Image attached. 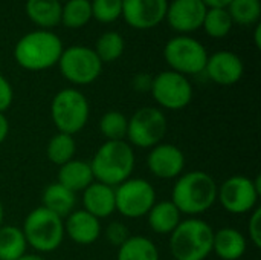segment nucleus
<instances>
[{"label":"nucleus","instance_id":"nucleus-1","mask_svg":"<svg viewBox=\"0 0 261 260\" xmlns=\"http://www.w3.org/2000/svg\"><path fill=\"white\" fill-rule=\"evenodd\" d=\"M217 188L219 185L210 173L191 170L177 178L170 201L177 207L180 215L196 218L206 213L217 202Z\"/></svg>","mask_w":261,"mask_h":260},{"label":"nucleus","instance_id":"nucleus-2","mask_svg":"<svg viewBox=\"0 0 261 260\" xmlns=\"http://www.w3.org/2000/svg\"><path fill=\"white\" fill-rule=\"evenodd\" d=\"M89 164L95 181L115 188L132 178L136 164L135 149L127 141H106Z\"/></svg>","mask_w":261,"mask_h":260},{"label":"nucleus","instance_id":"nucleus-3","mask_svg":"<svg viewBox=\"0 0 261 260\" xmlns=\"http://www.w3.org/2000/svg\"><path fill=\"white\" fill-rule=\"evenodd\" d=\"M63 49V41L57 34L47 29H37L24 34L17 41L14 58L20 67L38 72L58 64Z\"/></svg>","mask_w":261,"mask_h":260},{"label":"nucleus","instance_id":"nucleus-4","mask_svg":"<svg viewBox=\"0 0 261 260\" xmlns=\"http://www.w3.org/2000/svg\"><path fill=\"white\" fill-rule=\"evenodd\" d=\"M213 227L197 218L180 221L170 234V253L174 260H205L213 253Z\"/></svg>","mask_w":261,"mask_h":260},{"label":"nucleus","instance_id":"nucleus-5","mask_svg":"<svg viewBox=\"0 0 261 260\" xmlns=\"http://www.w3.org/2000/svg\"><path fill=\"white\" fill-rule=\"evenodd\" d=\"M21 231L24 234L28 247L41 254L58 250L66 236L64 221L41 205L34 208L24 218Z\"/></svg>","mask_w":261,"mask_h":260},{"label":"nucleus","instance_id":"nucleus-6","mask_svg":"<svg viewBox=\"0 0 261 260\" xmlns=\"http://www.w3.org/2000/svg\"><path fill=\"white\" fill-rule=\"evenodd\" d=\"M89 116L90 104L81 90L66 87L55 93L50 103V118L58 132L73 136L86 127Z\"/></svg>","mask_w":261,"mask_h":260},{"label":"nucleus","instance_id":"nucleus-7","mask_svg":"<svg viewBox=\"0 0 261 260\" xmlns=\"http://www.w3.org/2000/svg\"><path fill=\"white\" fill-rule=\"evenodd\" d=\"M164 58L171 67L170 70L187 77L205 70L208 52L199 40L180 34L167 41L164 46Z\"/></svg>","mask_w":261,"mask_h":260},{"label":"nucleus","instance_id":"nucleus-8","mask_svg":"<svg viewBox=\"0 0 261 260\" xmlns=\"http://www.w3.org/2000/svg\"><path fill=\"white\" fill-rule=\"evenodd\" d=\"M261 195L260 176L248 178L236 175L223 181L217 188V201L231 215H246L257 208Z\"/></svg>","mask_w":261,"mask_h":260},{"label":"nucleus","instance_id":"nucleus-9","mask_svg":"<svg viewBox=\"0 0 261 260\" xmlns=\"http://www.w3.org/2000/svg\"><path fill=\"white\" fill-rule=\"evenodd\" d=\"M167 127V116L161 109L141 107L128 118L127 143L138 149H153L162 143Z\"/></svg>","mask_w":261,"mask_h":260},{"label":"nucleus","instance_id":"nucleus-10","mask_svg":"<svg viewBox=\"0 0 261 260\" xmlns=\"http://www.w3.org/2000/svg\"><path fill=\"white\" fill-rule=\"evenodd\" d=\"M61 75L75 86H86L98 80L102 72V63L93 49L81 44L63 49L58 60Z\"/></svg>","mask_w":261,"mask_h":260},{"label":"nucleus","instance_id":"nucleus-11","mask_svg":"<svg viewBox=\"0 0 261 260\" xmlns=\"http://www.w3.org/2000/svg\"><path fill=\"white\" fill-rule=\"evenodd\" d=\"M156 204V190L144 178H128L115 187L116 211L127 219H139L147 216Z\"/></svg>","mask_w":261,"mask_h":260},{"label":"nucleus","instance_id":"nucleus-12","mask_svg":"<svg viewBox=\"0 0 261 260\" xmlns=\"http://www.w3.org/2000/svg\"><path fill=\"white\" fill-rule=\"evenodd\" d=\"M150 92L154 101L167 110L185 109L193 100V86L188 77L174 70H164L153 77Z\"/></svg>","mask_w":261,"mask_h":260},{"label":"nucleus","instance_id":"nucleus-13","mask_svg":"<svg viewBox=\"0 0 261 260\" xmlns=\"http://www.w3.org/2000/svg\"><path fill=\"white\" fill-rule=\"evenodd\" d=\"M147 167L159 179H177L185 170V155L177 146L161 143L150 149Z\"/></svg>","mask_w":261,"mask_h":260},{"label":"nucleus","instance_id":"nucleus-14","mask_svg":"<svg viewBox=\"0 0 261 260\" xmlns=\"http://www.w3.org/2000/svg\"><path fill=\"white\" fill-rule=\"evenodd\" d=\"M168 0H122V17L135 29H151L167 14Z\"/></svg>","mask_w":261,"mask_h":260},{"label":"nucleus","instance_id":"nucleus-15","mask_svg":"<svg viewBox=\"0 0 261 260\" xmlns=\"http://www.w3.org/2000/svg\"><path fill=\"white\" fill-rule=\"evenodd\" d=\"M206 9L202 0H173L168 3L165 18L174 31L187 35L202 28Z\"/></svg>","mask_w":261,"mask_h":260},{"label":"nucleus","instance_id":"nucleus-16","mask_svg":"<svg viewBox=\"0 0 261 260\" xmlns=\"http://www.w3.org/2000/svg\"><path fill=\"white\" fill-rule=\"evenodd\" d=\"M208 78L220 86L237 84L243 74L245 64L243 60L231 51H217L213 55H208L205 70Z\"/></svg>","mask_w":261,"mask_h":260},{"label":"nucleus","instance_id":"nucleus-17","mask_svg":"<svg viewBox=\"0 0 261 260\" xmlns=\"http://www.w3.org/2000/svg\"><path fill=\"white\" fill-rule=\"evenodd\" d=\"M64 234L78 245H92L101 236V221L86 210H73L64 222Z\"/></svg>","mask_w":261,"mask_h":260},{"label":"nucleus","instance_id":"nucleus-18","mask_svg":"<svg viewBox=\"0 0 261 260\" xmlns=\"http://www.w3.org/2000/svg\"><path fill=\"white\" fill-rule=\"evenodd\" d=\"M83 210H86L99 221L110 218L116 211L115 188L102 182L93 181L83 192Z\"/></svg>","mask_w":261,"mask_h":260},{"label":"nucleus","instance_id":"nucleus-19","mask_svg":"<svg viewBox=\"0 0 261 260\" xmlns=\"http://www.w3.org/2000/svg\"><path fill=\"white\" fill-rule=\"evenodd\" d=\"M248 250L246 236L231 227L214 231L213 253L222 260H239L245 256Z\"/></svg>","mask_w":261,"mask_h":260},{"label":"nucleus","instance_id":"nucleus-20","mask_svg":"<svg viewBox=\"0 0 261 260\" xmlns=\"http://www.w3.org/2000/svg\"><path fill=\"white\" fill-rule=\"evenodd\" d=\"M41 207L64 219L76 210V193L70 192L60 182H52L43 190Z\"/></svg>","mask_w":261,"mask_h":260},{"label":"nucleus","instance_id":"nucleus-21","mask_svg":"<svg viewBox=\"0 0 261 260\" xmlns=\"http://www.w3.org/2000/svg\"><path fill=\"white\" fill-rule=\"evenodd\" d=\"M95 181L89 161L72 159L63 164L58 170V181L61 185L69 188L73 193L84 192Z\"/></svg>","mask_w":261,"mask_h":260},{"label":"nucleus","instance_id":"nucleus-22","mask_svg":"<svg viewBox=\"0 0 261 260\" xmlns=\"http://www.w3.org/2000/svg\"><path fill=\"white\" fill-rule=\"evenodd\" d=\"M180 216H182L180 211L171 201H161L156 202L151 207V210L147 213V221L151 231H154L156 234L170 236L180 224L182 221Z\"/></svg>","mask_w":261,"mask_h":260},{"label":"nucleus","instance_id":"nucleus-23","mask_svg":"<svg viewBox=\"0 0 261 260\" xmlns=\"http://www.w3.org/2000/svg\"><path fill=\"white\" fill-rule=\"evenodd\" d=\"M60 0H26V15L41 29H49L61 23Z\"/></svg>","mask_w":261,"mask_h":260},{"label":"nucleus","instance_id":"nucleus-24","mask_svg":"<svg viewBox=\"0 0 261 260\" xmlns=\"http://www.w3.org/2000/svg\"><path fill=\"white\" fill-rule=\"evenodd\" d=\"M116 260H159V250L145 236H130L118 248Z\"/></svg>","mask_w":261,"mask_h":260},{"label":"nucleus","instance_id":"nucleus-25","mask_svg":"<svg viewBox=\"0 0 261 260\" xmlns=\"http://www.w3.org/2000/svg\"><path fill=\"white\" fill-rule=\"evenodd\" d=\"M28 242L21 228L14 225L0 227V260H18L26 254Z\"/></svg>","mask_w":261,"mask_h":260},{"label":"nucleus","instance_id":"nucleus-26","mask_svg":"<svg viewBox=\"0 0 261 260\" xmlns=\"http://www.w3.org/2000/svg\"><path fill=\"white\" fill-rule=\"evenodd\" d=\"M75 153H76V141L72 135L67 133H61L57 132L47 143L46 147V155L47 159L61 167L63 164L75 159Z\"/></svg>","mask_w":261,"mask_h":260},{"label":"nucleus","instance_id":"nucleus-27","mask_svg":"<svg viewBox=\"0 0 261 260\" xmlns=\"http://www.w3.org/2000/svg\"><path fill=\"white\" fill-rule=\"evenodd\" d=\"M125 49V41L124 37L119 32L115 31H107L104 34H101L96 40V46H95V54L98 55V58L101 60V63H112L116 61Z\"/></svg>","mask_w":261,"mask_h":260},{"label":"nucleus","instance_id":"nucleus-28","mask_svg":"<svg viewBox=\"0 0 261 260\" xmlns=\"http://www.w3.org/2000/svg\"><path fill=\"white\" fill-rule=\"evenodd\" d=\"M128 118L119 110H109L99 120V132L106 141H127Z\"/></svg>","mask_w":261,"mask_h":260},{"label":"nucleus","instance_id":"nucleus-29","mask_svg":"<svg viewBox=\"0 0 261 260\" xmlns=\"http://www.w3.org/2000/svg\"><path fill=\"white\" fill-rule=\"evenodd\" d=\"M92 18L90 0H67L61 8V23L66 28H83Z\"/></svg>","mask_w":261,"mask_h":260},{"label":"nucleus","instance_id":"nucleus-30","mask_svg":"<svg viewBox=\"0 0 261 260\" xmlns=\"http://www.w3.org/2000/svg\"><path fill=\"white\" fill-rule=\"evenodd\" d=\"M232 18L226 8H208L202 28L213 38H223L232 29Z\"/></svg>","mask_w":261,"mask_h":260},{"label":"nucleus","instance_id":"nucleus-31","mask_svg":"<svg viewBox=\"0 0 261 260\" xmlns=\"http://www.w3.org/2000/svg\"><path fill=\"white\" fill-rule=\"evenodd\" d=\"M226 9L232 18V23L249 26V25H257L260 21V0H232Z\"/></svg>","mask_w":261,"mask_h":260},{"label":"nucleus","instance_id":"nucleus-32","mask_svg":"<svg viewBox=\"0 0 261 260\" xmlns=\"http://www.w3.org/2000/svg\"><path fill=\"white\" fill-rule=\"evenodd\" d=\"M92 17L99 23H112L122 15V0H92Z\"/></svg>","mask_w":261,"mask_h":260},{"label":"nucleus","instance_id":"nucleus-33","mask_svg":"<svg viewBox=\"0 0 261 260\" xmlns=\"http://www.w3.org/2000/svg\"><path fill=\"white\" fill-rule=\"evenodd\" d=\"M104 236H106V239H107V242L110 245L119 248L130 238V231H128V228H127L125 224H122L119 221H115V222H110L106 227Z\"/></svg>","mask_w":261,"mask_h":260},{"label":"nucleus","instance_id":"nucleus-34","mask_svg":"<svg viewBox=\"0 0 261 260\" xmlns=\"http://www.w3.org/2000/svg\"><path fill=\"white\" fill-rule=\"evenodd\" d=\"M248 234L249 241L255 248H261V208L257 207L249 213L248 222Z\"/></svg>","mask_w":261,"mask_h":260},{"label":"nucleus","instance_id":"nucleus-35","mask_svg":"<svg viewBox=\"0 0 261 260\" xmlns=\"http://www.w3.org/2000/svg\"><path fill=\"white\" fill-rule=\"evenodd\" d=\"M12 100H14L12 86L3 75H0V113H5L11 107Z\"/></svg>","mask_w":261,"mask_h":260},{"label":"nucleus","instance_id":"nucleus-36","mask_svg":"<svg viewBox=\"0 0 261 260\" xmlns=\"http://www.w3.org/2000/svg\"><path fill=\"white\" fill-rule=\"evenodd\" d=\"M151 83H153V77H150L148 74H136L133 78V89L136 92H150L151 89Z\"/></svg>","mask_w":261,"mask_h":260},{"label":"nucleus","instance_id":"nucleus-37","mask_svg":"<svg viewBox=\"0 0 261 260\" xmlns=\"http://www.w3.org/2000/svg\"><path fill=\"white\" fill-rule=\"evenodd\" d=\"M9 133V121L5 113H0V144L5 143Z\"/></svg>","mask_w":261,"mask_h":260},{"label":"nucleus","instance_id":"nucleus-38","mask_svg":"<svg viewBox=\"0 0 261 260\" xmlns=\"http://www.w3.org/2000/svg\"><path fill=\"white\" fill-rule=\"evenodd\" d=\"M206 8H228L232 0H202Z\"/></svg>","mask_w":261,"mask_h":260},{"label":"nucleus","instance_id":"nucleus-39","mask_svg":"<svg viewBox=\"0 0 261 260\" xmlns=\"http://www.w3.org/2000/svg\"><path fill=\"white\" fill-rule=\"evenodd\" d=\"M260 34H261V25L260 21L255 25V31H254V40H255V46L260 48L261 46V40H260Z\"/></svg>","mask_w":261,"mask_h":260},{"label":"nucleus","instance_id":"nucleus-40","mask_svg":"<svg viewBox=\"0 0 261 260\" xmlns=\"http://www.w3.org/2000/svg\"><path fill=\"white\" fill-rule=\"evenodd\" d=\"M18 260H46V259H43L41 256H38V254H24L23 257H20Z\"/></svg>","mask_w":261,"mask_h":260},{"label":"nucleus","instance_id":"nucleus-41","mask_svg":"<svg viewBox=\"0 0 261 260\" xmlns=\"http://www.w3.org/2000/svg\"><path fill=\"white\" fill-rule=\"evenodd\" d=\"M5 222V207H3V202L0 201V227L3 225Z\"/></svg>","mask_w":261,"mask_h":260}]
</instances>
